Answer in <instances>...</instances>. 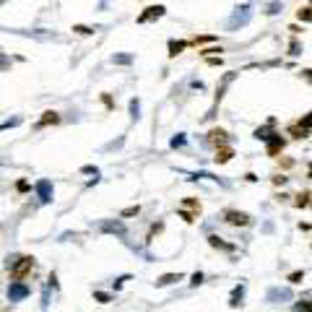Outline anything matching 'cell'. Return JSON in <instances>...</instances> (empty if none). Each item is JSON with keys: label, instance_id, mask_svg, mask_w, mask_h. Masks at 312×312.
<instances>
[{"label": "cell", "instance_id": "31", "mask_svg": "<svg viewBox=\"0 0 312 312\" xmlns=\"http://www.w3.org/2000/svg\"><path fill=\"white\" fill-rule=\"evenodd\" d=\"M208 65H221V57H208Z\"/></svg>", "mask_w": 312, "mask_h": 312}, {"label": "cell", "instance_id": "20", "mask_svg": "<svg viewBox=\"0 0 312 312\" xmlns=\"http://www.w3.org/2000/svg\"><path fill=\"white\" fill-rule=\"evenodd\" d=\"M182 143H185V136H182V133H180V136H174V138H172V148H180Z\"/></svg>", "mask_w": 312, "mask_h": 312}, {"label": "cell", "instance_id": "14", "mask_svg": "<svg viewBox=\"0 0 312 312\" xmlns=\"http://www.w3.org/2000/svg\"><path fill=\"white\" fill-rule=\"evenodd\" d=\"M55 122H60V115H57V112H44V117L39 120V128H44V125H55Z\"/></svg>", "mask_w": 312, "mask_h": 312}, {"label": "cell", "instance_id": "12", "mask_svg": "<svg viewBox=\"0 0 312 312\" xmlns=\"http://www.w3.org/2000/svg\"><path fill=\"white\" fill-rule=\"evenodd\" d=\"M102 229H104V232H117V234H122V232H125L122 221H104Z\"/></svg>", "mask_w": 312, "mask_h": 312}, {"label": "cell", "instance_id": "25", "mask_svg": "<svg viewBox=\"0 0 312 312\" xmlns=\"http://www.w3.org/2000/svg\"><path fill=\"white\" fill-rule=\"evenodd\" d=\"M190 284H193V286L203 284V273H200V271H198V273H193V281H190Z\"/></svg>", "mask_w": 312, "mask_h": 312}, {"label": "cell", "instance_id": "11", "mask_svg": "<svg viewBox=\"0 0 312 312\" xmlns=\"http://www.w3.org/2000/svg\"><path fill=\"white\" fill-rule=\"evenodd\" d=\"M242 297H244V284H239V286H234V292H232V307H239L242 304Z\"/></svg>", "mask_w": 312, "mask_h": 312}, {"label": "cell", "instance_id": "9", "mask_svg": "<svg viewBox=\"0 0 312 312\" xmlns=\"http://www.w3.org/2000/svg\"><path fill=\"white\" fill-rule=\"evenodd\" d=\"M174 281H182V273H164L162 278H156V286H169Z\"/></svg>", "mask_w": 312, "mask_h": 312}, {"label": "cell", "instance_id": "6", "mask_svg": "<svg viewBox=\"0 0 312 312\" xmlns=\"http://www.w3.org/2000/svg\"><path fill=\"white\" fill-rule=\"evenodd\" d=\"M162 16H164V6H151V8H146V11L138 16V24H148V21L162 18Z\"/></svg>", "mask_w": 312, "mask_h": 312}, {"label": "cell", "instance_id": "27", "mask_svg": "<svg viewBox=\"0 0 312 312\" xmlns=\"http://www.w3.org/2000/svg\"><path fill=\"white\" fill-rule=\"evenodd\" d=\"M130 112H133V117H138V99L130 102Z\"/></svg>", "mask_w": 312, "mask_h": 312}, {"label": "cell", "instance_id": "7", "mask_svg": "<svg viewBox=\"0 0 312 312\" xmlns=\"http://www.w3.org/2000/svg\"><path fill=\"white\" fill-rule=\"evenodd\" d=\"M227 141H229V133H227V130H221V128H213V130L208 133V143H213L216 148H221Z\"/></svg>", "mask_w": 312, "mask_h": 312}, {"label": "cell", "instance_id": "3", "mask_svg": "<svg viewBox=\"0 0 312 312\" xmlns=\"http://www.w3.org/2000/svg\"><path fill=\"white\" fill-rule=\"evenodd\" d=\"M32 292H29V286L24 284V281H11V286H8V299L11 302H21V299H26Z\"/></svg>", "mask_w": 312, "mask_h": 312}, {"label": "cell", "instance_id": "19", "mask_svg": "<svg viewBox=\"0 0 312 312\" xmlns=\"http://www.w3.org/2000/svg\"><path fill=\"white\" fill-rule=\"evenodd\" d=\"M11 68V60L3 55V52H0V71H8Z\"/></svg>", "mask_w": 312, "mask_h": 312}, {"label": "cell", "instance_id": "28", "mask_svg": "<svg viewBox=\"0 0 312 312\" xmlns=\"http://www.w3.org/2000/svg\"><path fill=\"white\" fill-rule=\"evenodd\" d=\"M94 297H97L99 302H109V299H112V297H109V294H104V292H97Z\"/></svg>", "mask_w": 312, "mask_h": 312}, {"label": "cell", "instance_id": "8", "mask_svg": "<svg viewBox=\"0 0 312 312\" xmlns=\"http://www.w3.org/2000/svg\"><path fill=\"white\" fill-rule=\"evenodd\" d=\"M232 156H234V151H232L229 146H221V148H216V162H219V164H227V162L232 159Z\"/></svg>", "mask_w": 312, "mask_h": 312}, {"label": "cell", "instance_id": "15", "mask_svg": "<svg viewBox=\"0 0 312 312\" xmlns=\"http://www.w3.org/2000/svg\"><path fill=\"white\" fill-rule=\"evenodd\" d=\"M294 206H297V208H307V206H309V193H307V190L297 195V200H294Z\"/></svg>", "mask_w": 312, "mask_h": 312}, {"label": "cell", "instance_id": "5", "mask_svg": "<svg viewBox=\"0 0 312 312\" xmlns=\"http://www.w3.org/2000/svg\"><path fill=\"white\" fill-rule=\"evenodd\" d=\"M52 182L50 180H39L37 182V195H39V200H42V203H50V200H52Z\"/></svg>", "mask_w": 312, "mask_h": 312}, {"label": "cell", "instance_id": "30", "mask_svg": "<svg viewBox=\"0 0 312 312\" xmlns=\"http://www.w3.org/2000/svg\"><path fill=\"white\" fill-rule=\"evenodd\" d=\"M297 312H309V304L304 302V304H297Z\"/></svg>", "mask_w": 312, "mask_h": 312}, {"label": "cell", "instance_id": "17", "mask_svg": "<svg viewBox=\"0 0 312 312\" xmlns=\"http://www.w3.org/2000/svg\"><path fill=\"white\" fill-rule=\"evenodd\" d=\"M185 50V42H169V55L174 57V55H180Z\"/></svg>", "mask_w": 312, "mask_h": 312}, {"label": "cell", "instance_id": "2", "mask_svg": "<svg viewBox=\"0 0 312 312\" xmlns=\"http://www.w3.org/2000/svg\"><path fill=\"white\" fill-rule=\"evenodd\" d=\"M177 213H180L188 224H193V221L200 216V200L198 198H185L180 206H177Z\"/></svg>", "mask_w": 312, "mask_h": 312}, {"label": "cell", "instance_id": "4", "mask_svg": "<svg viewBox=\"0 0 312 312\" xmlns=\"http://www.w3.org/2000/svg\"><path fill=\"white\" fill-rule=\"evenodd\" d=\"M224 221L232 227H247L250 224V216L244 211H224Z\"/></svg>", "mask_w": 312, "mask_h": 312}, {"label": "cell", "instance_id": "16", "mask_svg": "<svg viewBox=\"0 0 312 312\" xmlns=\"http://www.w3.org/2000/svg\"><path fill=\"white\" fill-rule=\"evenodd\" d=\"M208 242H211V247H224V250H234L232 244L221 242V237H216V234H211V237H208Z\"/></svg>", "mask_w": 312, "mask_h": 312}, {"label": "cell", "instance_id": "29", "mask_svg": "<svg viewBox=\"0 0 312 312\" xmlns=\"http://www.w3.org/2000/svg\"><path fill=\"white\" fill-rule=\"evenodd\" d=\"M299 18H302V21H309V8H307V6L299 11Z\"/></svg>", "mask_w": 312, "mask_h": 312}, {"label": "cell", "instance_id": "23", "mask_svg": "<svg viewBox=\"0 0 312 312\" xmlns=\"http://www.w3.org/2000/svg\"><path fill=\"white\" fill-rule=\"evenodd\" d=\"M162 229H164V224H153V227H151V232H148V239H153V234H159Z\"/></svg>", "mask_w": 312, "mask_h": 312}, {"label": "cell", "instance_id": "22", "mask_svg": "<svg viewBox=\"0 0 312 312\" xmlns=\"http://www.w3.org/2000/svg\"><path fill=\"white\" fill-rule=\"evenodd\" d=\"M138 211H141L138 206H130V208H125V211H122V216H138Z\"/></svg>", "mask_w": 312, "mask_h": 312}, {"label": "cell", "instance_id": "10", "mask_svg": "<svg viewBox=\"0 0 312 312\" xmlns=\"http://www.w3.org/2000/svg\"><path fill=\"white\" fill-rule=\"evenodd\" d=\"M268 141H271V143H268V156H276V153L284 148V141H281V136H271Z\"/></svg>", "mask_w": 312, "mask_h": 312}, {"label": "cell", "instance_id": "1", "mask_svg": "<svg viewBox=\"0 0 312 312\" xmlns=\"http://www.w3.org/2000/svg\"><path fill=\"white\" fill-rule=\"evenodd\" d=\"M32 268H34V258H32V255H16V260L8 265L13 281H24V278L32 273Z\"/></svg>", "mask_w": 312, "mask_h": 312}, {"label": "cell", "instance_id": "18", "mask_svg": "<svg viewBox=\"0 0 312 312\" xmlns=\"http://www.w3.org/2000/svg\"><path fill=\"white\" fill-rule=\"evenodd\" d=\"M302 278H304V271H294L292 276H289V281H292V284H299Z\"/></svg>", "mask_w": 312, "mask_h": 312}, {"label": "cell", "instance_id": "26", "mask_svg": "<svg viewBox=\"0 0 312 312\" xmlns=\"http://www.w3.org/2000/svg\"><path fill=\"white\" fill-rule=\"evenodd\" d=\"M73 32H78V34H94V29H88V26H73Z\"/></svg>", "mask_w": 312, "mask_h": 312}, {"label": "cell", "instance_id": "24", "mask_svg": "<svg viewBox=\"0 0 312 312\" xmlns=\"http://www.w3.org/2000/svg\"><path fill=\"white\" fill-rule=\"evenodd\" d=\"M21 122V117H13V120H8V122H3L0 125V130H6V128H13V125H18Z\"/></svg>", "mask_w": 312, "mask_h": 312}, {"label": "cell", "instance_id": "13", "mask_svg": "<svg viewBox=\"0 0 312 312\" xmlns=\"http://www.w3.org/2000/svg\"><path fill=\"white\" fill-rule=\"evenodd\" d=\"M289 133H292L294 138H307V136H309V128H304V125H299V122H297V125L289 128Z\"/></svg>", "mask_w": 312, "mask_h": 312}, {"label": "cell", "instance_id": "21", "mask_svg": "<svg viewBox=\"0 0 312 312\" xmlns=\"http://www.w3.org/2000/svg\"><path fill=\"white\" fill-rule=\"evenodd\" d=\"M133 60V55H115V63H120V65H128Z\"/></svg>", "mask_w": 312, "mask_h": 312}]
</instances>
